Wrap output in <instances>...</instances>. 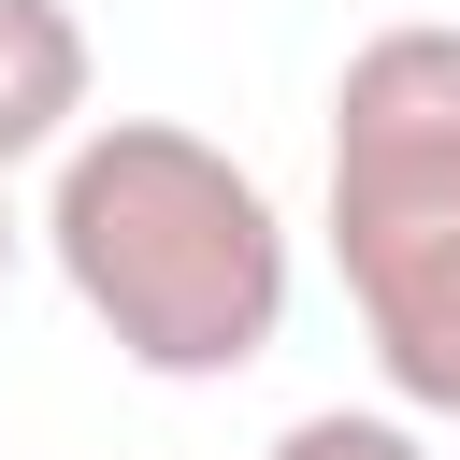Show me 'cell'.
<instances>
[{
  "instance_id": "cell-1",
  "label": "cell",
  "mask_w": 460,
  "mask_h": 460,
  "mask_svg": "<svg viewBox=\"0 0 460 460\" xmlns=\"http://www.w3.org/2000/svg\"><path fill=\"white\" fill-rule=\"evenodd\" d=\"M43 244H58V288L115 331L129 374L216 388V374L273 359V331H288L273 187L172 115H86V144L43 187Z\"/></svg>"
},
{
  "instance_id": "cell-2",
  "label": "cell",
  "mask_w": 460,
  "mask_h": 460,
  "mask_svg": "<svg viewBox=\"0 0 460 460\" xmlns=\"http://www.w3.org/2000/svg\"><path fill=\"white\" fill-rule=\"evenodd\" d=\"M331 259L402 417H460V29L402 14L331 86Z\"/></svg>"
},
{
  "instance_id": "cell-3",
  "label": "cell",
  "mask_w": 460,
  "mask_h": 460,
  "mask_svg": "<svg viewBox=\"0 0 460 460\" xmlns=\"http://www.w3.org/2000/svg\"><path fill=\"white\" fill-rule=\"evenodd\" d=\"M86 144V29L72 0H0V172Z\"/></svg>"
},
{
  "instance_id": "cell-4",
  "label": "cell",
  "mask_w": 460,
  "mask_h": 460,
  "mask_svg": "<svg viewBox=\"0 0 460 460\" xmlns=\"http://www.w3.org/2000/svg\"><path fill=\"white\" fill-rule=\"evenodd\" d=\"M259 460H431V446H417V417H359V402H316V417H288Z\"/></svg>"
},
{
  "instance_id": "cell-5",
  "label": "cell",
  "mask_w": 460,
  "mask_h": 460,
  "mask_svg": "<svg viewBox=\"0 0 460 460\" xmlns=\"http://www.w3.org/2000/svg\"><path fill=\"white\" fill-rule=\"evenodd\" d=\"M0 273H14V201H0Z\"/></svg>"
}]
</instances>
